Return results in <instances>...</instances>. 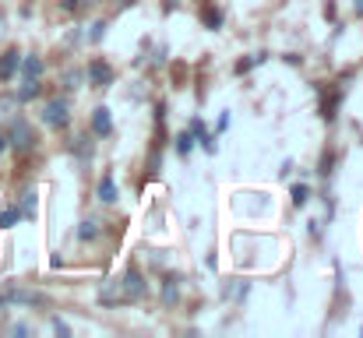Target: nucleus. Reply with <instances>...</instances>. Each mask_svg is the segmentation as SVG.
Wrapping results in <instances>:
<instances>
[{
  "label": "nucleus",
  "mask_w": 363,
  "mask_h": 338,
  "mask_svg": "<svg viewBox=\"0 0 363 338\" xmlns=\"http://www.w3.org/2000/svg\"><path fill=\"white\" fill-rule=\"evenodd\" d=\"M141 296H145V278L130 268V271H123L121 278H113V282H106V286H103L99 303H106V307H121V303L141 300Z\"/></svg>",
  "instance_id": "f257e3e1"
},
{
  "label": "nucleus",
  "mask_w": 363,
  "mask_h": 338,
  "mask_svg": "<svg viewBox=\"0 0 363 338\" xmlns=\"http://www.w3.org/2000/svg\"><path fill=\"white\" fill-rule=\"evenodd\" d=\"M173 300H177V286L169 282V286H166V303H173Z\"/></svg>",
  "instance_id": "ddd939ff"
},
{
  "label": "nucleus",
  "mask_w": 363,
  "mask_h": 338,
  "mask_svg": "<svg viewBox=\"0 0 363 338\" xmlns=\"http://www.w3.org/2000/svg\"><path fill=\"white\" fill-rule=\"evenodd\" d=\"M18 219H21V212H4V215H0V225H11V222H18Z\"/></svg>",
  "instance_id": "9b49d317"
},
{
  "label": "nucleus",
  "mask_w": 363,
  "mask_h": 338,
  "mask_svg": "<svg viewBox=\"0 0 363 338\" xmlns=\"http://www.w3.org/2000/svg\"><path fill=\"white\" fill-rule=\"evenodd\" d=\"M205 21H208V25H219V11H212V7H205Z\"/></svg>",
  "instance_id": "f8f14e48"
},
{
  "label": "nucleus",
  "mask_w": 363,
  "mask_h": 338,
  "mask_svg": "<svg viewBox=\"0 0 363 338\" xmlns=\"http://www.w3.org/2000/svg\"><path fill=\"white\" fill-rule=\"evenodd\" d=\"M89 74H92V81H110V78H113V71H110L106 64H99V60L89 67Z\"/></svg>",
  "instance_id": "6e6552de"
},
{
  "label": "nucleus",
  "mask_w": 363,
  "mask_h": 338,
  "mask_svg": "<svg viewBox=\"0 0 363 338\" xmlns=\"http://www.w3.org/2000/svg\"><path fill=\"white\" fill-rule=\"evenodd\" d=\"M307 198H311L307 187H293V201H296V205H307Z\"/></svg>",
  "instance_id": "9d476101"
},
{
  "label": "nucleus",
  "mask_w": 363,
  "mask_h": 338,
  "mask_svg": "<svg viewBox=\"0 0 363 338\" xmlns=\"http://www.w3.org/2000/svg\"><path fill=\"white\" fill-rule=\"evenodd\" d=\"M96 232H99V229H96V222L89 219V222H82V232H78V236H82V240H92Z\"/></svg>",
  "instance_id": "1a4fd4ad"
},
{
  "label": "nucleus",
  "mask_w": 363,
  "mask_h": 338,
  "mask_svg": "<svg viewBox=\"0 0 363 338\" xmlns=\"http://www.w3.org/2000/svg\"><path fill=\"white\" fill-rule=\"evenodd\" d=\"M18 67L25 71V78H39V74H43V60H39V57H25Z\"/></svg>",
  "instance_id": "0eeeda50"
},
{
  "label": "nucleus",
  "mask_w": 363,
  "mask_h": 338,
  "mask_svg": "<svg viewBox=\"0 0 363 338\" xmlns=\"http://www.w3.org/2000/svg\"><path fill=\"white\" fill-rule=\"evenodd\" d=\"M67 99H50L46 103V110H43V123L46 127H53V130H64L67 127Z\"/></svg>",
  "instance_id": "f03ea898"
},
{
  "label": "nucleus",
  "mask_w": 363,
  "mask_h": 338,
  "mask_svg": "<svg viewBox=\"0 0 363 338\" xmlns=\"http://www.w3.org/2000/svg\"><path fill=\"white\" fill-rule=\"evenodd\" d=\"M18 64H21L18 50H7V53H4V60H0V81H7V78L18 71Z\"/></svg>",
  "instance_id": "39448f33"
},
{
  "label": "nucleus",
  "mask_w": 363,
  "mask_h": 338,
  "mask_svg": "<svg viewBox=\"0 0 363 338\" xmlns=\"http://www.w3.org/2000/svg\"><path fill=\"white\" fill-rule=\"evenodd\" d=\"M11 145H14L18 152H28V148L35 145V134H32V127H28L25 120L14 123V130H11Z\"/></svg>",
  "instance_id": "7ed1b4c3"
},
{
  "label": "nucleus",
  "mask_w": 363,
  "mask_h": 338,
  "mask_svg": "<svg viewBox=\"0 0 363 338\" xmlns=\"http://www.w3.org/2000/svg\"><path fill=\"white\" fill-rule=\"evenodd\" d=\"M4 148H7V137H0V152H4Z\"/></svg>",
  "instance_id": "4468645a"
},
{
  "label": "nucleus",
  "mask_w": 363,
  "mask_h": 338,
  "mask_svg": "<svg viewBox=\"0 0 363 338\" xmlns=\"http://www.w3.org/2000/svg\"><path fill=\"white\" fill-rule=\"evenodd\" d=\"M99 201H106V205L117 201V184H113V176H103V184H99Z\"/></svg>",
  "instance_id": "423d86ee"
},
{
  "label": "nucleus",
  "mask_w": 363,
  "mask_h": 338,
  "mask_svg": "<svg viewBox=\"0 0 363 338\" xmlns=\"http://www.w3.org/2000/svg\"><path fill=\"white\" fill-rule=\"evenodd\" d=\"M92 130H96L99 137H106V134L113 130V116H110L106 106H99V110H96V116H92Z\"/></svg>",
  "instance_id": "20e7f679"
},
{
  "label": "nucleus",
  "mask_w": 363,
  "mask_h": 338,
  "mask_svg": "<svg viewBox=\"0 0 363 338\" xmlns=\"http://www.w3.org/2000/svg\"><path fill=\"white\" fill-rule=\"evenodd\" d=\"M357 11H360V14H363V0H357Z\"/></svg>",
  "instance_id": "2eb2a0df"
}]
</instances>
